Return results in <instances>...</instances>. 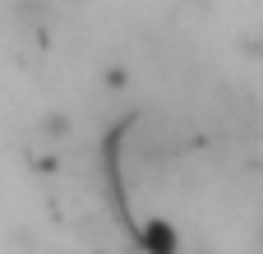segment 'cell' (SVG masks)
I'll return each mask as SVG.
<instances>
[{
    "mask_svg": "<svg viewBox=\"0 0 263 254\" xmlns=\"http://www.w3.org/2000/svg\"><path fill=\"white\" fill-rule=\"evenodd\" d=\"M208 125H213L222 139L245 143V139L259 134L263 106L254 102V93H245V88H236V83H217L213 97H208Z\"/></svg>",
    "mask_w": 263,
    "mask_h": 254,
    "instance_id": "obj_1",
    "label": "cell"
},
{
    "mask_svg": "<svg viewBox=\"0 0 263 254\" xmlns=\"http://www.w3.org/2000/svg\"><path fill=\"white\" fill-rule=\"evenodd\" d=\"M139 245H143V254H180V241H176V231L166 222H148Z\"/></svg>",
    "mask_w": 263,
    "mask_h": 254,
    "instance_id": "obj_2",
    "label": "cell"
},
{
    "mask_svg": "<svg viewBox=\"0 0 263 254\" xmlns=\"http://www.w3.org/2000/svg\"><path fill=\"white\" fill-rule=\"evenodd\" d=\"M245 254H263V222L254 227V236H250V250H245Z\"/></svg>",
    "mask_w": 263,
    "mask_h": 254,
    "instance_id": "obj_3",
    "label": "cell"
}]
</instances>
